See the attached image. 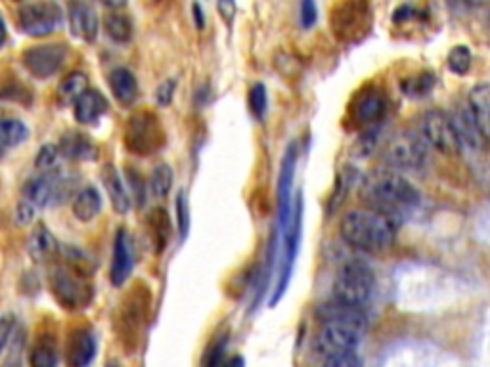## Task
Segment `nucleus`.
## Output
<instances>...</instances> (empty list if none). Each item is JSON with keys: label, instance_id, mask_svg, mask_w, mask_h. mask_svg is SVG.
<instances>
[{"label": "nucleus", "instance_id": "1", "mask_svg": "<svg viewBox=\"0 0 490 367\" xmlns=\"http://www.w3.org/2000/svg\"><path fill=\"white\" fill-rule=\"evenodd\" d=\"M368 211L387 216L402 214L419 203L418 189L402 174L391 169H379L366 176L359 192Z\"/></svg>", "mask_w": 490, "mask_h": 367}, {"label": "nucleus", "instance_id": "2", "mask_svg": "<svg viewBox=\"0 0 490 367\" xmlns=\"http://www.w3.org/2000/svg\"><path fill=\"white\" fill-rule=\"evenodd\" d=\"M339 234L352 249L379 254L393 247L394 238H397V226L384 214L359 209L349 211L343 216L339 222Z\"/></svg>", "mask_w": 490, "mask_h": 367}, {"label": "nucleus", "instance_id": "3", "mask_svg": "<svg viewBox=\"0 0 490 367\" xmlns=\"http://www.w3.org/2000/svg\"><path fill=\"white\" fill-rule=\"evenodd\" d=\"M376 293V274L370 264L364 261L345 263L339 268L334 281V301L357 310H364L372 303Z\"/></svg>", "mask_w": 490, "mask_h": 367}, {"label": "nucleus", "instance_id": "4", "mask_svg": "<svg viewBox=\"0 0 490 367\" xmlns=\"http://www.w3.org/2000/svg\"><path fill=\"white\" fill-rule=\"evenodd\" d=\"M48 288L56 303L72 312L87 308L94 298L90 279L60 263L54 264L48 271Z\"/></svg>", "mask_w": 490, "mask_h": 367}, {"label": "nucleus", "instance_id": "5", "mask_svg": "<svg viewBox=\"0 0 490 367\" xmlns=\"http://www.w3.org/2000/svg\"><path fill=\"white\" fill-rule=\"evenodd\" d=\"M125 146L134 155H154L165 146V130L159 117L149 112H134L125 125Z\"/></svg>", "mask_w": 490, "mask_h": 367}, {"label": "nucleus", "instance_id": "6", "mask_svg": "<svg viewBox=\"0 0 490 367\" xmlns=\"http://www.w3.org/2000/svg\"><path fill=\"white\" fill-rule=\"evenodd\" d=\"M427 146L418 132L402 130L393 134L384 146V159L391 171H418L427 161Z\"/></svg>", "mask_w": 490, "mask_h": 367}, {"label": "nucleus", "instance_id": "7", "mask_svg": "<svg viewBox=\"0 0 490 367\" xmlns=\"http://www.w3.org/2000/svg\"><path fill=\"white\" fill-rule=\"evenodd\" d=\"M418 136L427 146L443 155H458L461 149L452 127L451 113L443 110H431L421 115L418 125Z\"/></svg>", "mask_w": 490, "mask_h": 367}, {"label": "nucleus", "instance_id": "8", "mask_svg": "<svg viewBox=\"0 0 490 367\" xmlns=\"http://www.w3.org/2000/svg\"><path fill=\"white\" fill-rule=\"evenodd\" d=\"M332 31L343 45L359 43L372 27L370 6L364 3H339L332 12Z\"/></svg>", "mask_w": 490, "mask_h": 367}, {"label": "nucleus", "instance_id": "9", "mask_svg": "<svg viewBox=\"0 0 490 367\" xmlns=\"http://www.w3.org/2000/svg\"><path fill=\"white\" fill-rule=\"evenodd\" d=\"M366 329V325L347 321L322 323V329L315 338V350L324 358L343 354V352H355Z\"/></svg>", "mask_w": 490, "mask_h": 367}, {"label": "nucleus", "instance_id": "10", "mask_svg": "<svg viewBox=\"0 0 490 367\" xmlns=\"http://www.w3.org/2000/svg\"><path fill=\"white\" fill-rule=\"evenodd\" d=\"M18 27L27 37H48L63 25V10L56 3H23L18 6Z\"/></svg>", "mask_w": 490, "mask_h": 367}, {"label": "nucleus", "instance_id": "11", "mask_svg": "<svg viewBox=\"0 0 490 367\" xmlns=\"http://www.w3.org/2000/svg\"><path fill=\"white\" fill-rule=\"evenodd\" d=\"M67 56H70V48L63 43L37 45L23 50L21 63L35 79L45 80L62 71Z\"/></svg>", "mask_w": 490, "mask_h": 367}, {"label": "nucleus", "instance_id": "12", "mask_svg": "<svg viewBox=\"0 0 490 367\" xmlns=\"http://www.w3.org/2000/svg\"><path fill=\"white\" fill-rule=\"evenodd\" d=\"M60 180H62L60 169L52 171V172H37L23 184L21 199L31 203L37 211L50 207V205H56V194H58Z\"/></svg>", "mask_w": 490, "mask_h": 367}, {"label": "nucleus", "instance_id": "13", "mask_svg": "<svg viewBox=\"0 0 490 367\" xmlns=\"http://www.w3.org/2000/svg\"><path fill=\"white\" fill-rule=\"evenodd\" d=\"M452 127L456 132V138L460 144V149H471V152H485L488 146V138L485 132L479 129L477 121L473 119L468 102L460 104L456 110L451 113Z\"/></svg>", "mask_w": 490, "mask_h": 367}, {"label": "nucleus", "instance_id": "14", "mask_svg": "<svg viewBox=\"0 0 490 367\" xmlns=\"http://www.w3.org/2000/svg\"><path fill=\"white\" fill-rule=\"evenodd\" d=\"M134 270V247L132 238L125 228H119L114 239V254H112V268L110 279L114 288H122L127 279L132 276Z\"/></svg>", "mask_w": 490, "mask_h": 367}, {"label": "nucleus", "instance_id": "15", "mask_svg": "<svg viewBox=\"0 0 490 367\" xmlns=\"http://www.w3.org/2000/svg\"><path fill=\"white\" fill-rule=\"evenodd\" d=\"M67 21H70V29L75 38L83 40L87 45L97 43L100 33V20L90 4L72 3L67 6Z\"/></svg>", "mask_w": 490, "mask_h": 367}, {"label": "nucleus", "instance_id": "16", "mask_svg": "<svg viewBox=\"0 0 490 367\" xmlns=\"http://www.w3.org/2000/svg\"><path fill=\"white\" fill-rule=\"evenodd\" d=\"M63 358L67 367H89L97 358V338L90 329H73L67 337Z\"/></svg>", "mask_w": 490, "mask_h": 367}, {"label": "nucleus", "instance_id": "17", "mask_svg": "<svg viewBox=\"0 0 490 367\" xmlns=\"http://www.w3.org/2000/svg\"><path fill=\"white\" fill-rule=\"evenodd\" d=\"M295 165H297V147L291 144L282 161V172H280V188H278V203H280V234L285 229V226L291 221V188H293V176H295Z\"/></svg>", "mask_w": 490, "mask_h": 367}, {"label": "nucleus", "instance_id": "18", "mask_svg": "<svg viewBox=\"0 0 490 367\" xmlns=\"http://www.w3.org/2000/svg\"><path fill=\"white\" fill-rule=\"evenodd\" d=\"M385 112H387V98L385 94L377 88L359 92L355 104L351 105V117L352 121L359 122V125L377 122L385 115Z\"/></svg>", "mask_w": 490, "mask_h": 367}, {"label": "nucleus", "instance_id": "19", "mask_svg": "<svg viewBox=\"0 0 490 367\" xmlns=\"http://www.w3.org/2000/svg\"><path fill=\"white\" fill-rule=\"evenodd\" d=\"M148 306H149L148 289L132 288L125 301L121 303V325L125 328V331L136 333L140 329V325L144 323L148 314Z\"/></svg>", "mask_w": 490, "mask_h": 367}, {"label": "nucleus", "instance_id": "20", "mask_svg": "<svg viewBox=\"0 0 490 367\" xmlns=\"http://www.w3.org/2000/svg\"><path fill=\"white\" fill-rule=\"evenodd\" d=\"M27 253H30V256L38 264L56 263L60 254V243L54 238L48 226L38 224L31 232L30 241H27Z\"/></svg>", "mask_w": 490, "mask_h": 367}, {"label": "nucleus", "instance_id": "21", "mask_svg": "<svg viewBox=\"0 0 490 367\" xmlns=\"http://www.w3.org/2000/svg\"><path fill=\"white\" fill-rule=\"evenodd\" d=\"M107 112H110V102L97 88H89L73 105L75 121L80 125H97Z\"/></svg>", "mask_w": 490, "mask_h": 367}, {"label": "nucleus", "instance_id": "22", "mask_svg": "<svg viewBox=\"0 0 490 367\" xmlns=\"http://www.w3.org/2000/svg\"><path fill=\"white\" fill-rule=\"evenodd\" d=\"M60 155L70 161H94L98 157V147L87 134L70 130L62 136L58 144Z\"/></svg>", "mask_w": 490, "mask_h": 367}, {"label": "nucleus", "instance_id": "23", "mask_svg": "<svg viewBox=\"0 0 490 367\" xmlns=\"http://www.w3.org/2000/svg\"><path fill=\"white\" fill-rule=\"evenodd\" d=\"M27 136H30V129L21 119L0 112V159H4L12 149L20 147Z\"/></svg>", "mask_w": 490, "mask_h": 367}, {"label": "nucleus", "instance_id": "24", "mask_svg": "<svg viewBox=\"0 0 490 367\" xmlns=\"http://www.w3.org/2000/svg\"><path fill=\"white\" fill-rule=\"evenodd\" d=\"M102 184L107 192V197H110L112 207L117 214H127L131 211V196L125 188V180L122 176L117 172L114 165H106L102 171Z\"/></svg>", "mask_w": 490, "mask_h": 367}, {"label": "nucleus", "instance_id": "25", "mask_svg": "<svg viewBox=\"0 0 490 367\" xmlns=\"http://www.w3.org/2000/svg\"><path fill=\"white\" fill-rule=\"evenodd\" d=\"M107 83H110L112 94L121 105H132L139 98V83H136V77L127 67H115V70L107 77Z\"/></svg>", "mask_w": 490, "mask_h": 367}, {"label": "nucleus", "instance_id": "26", "mask_svg": "<svg viewBox=\"0 0 490 367\" xmlns=\"http://www.w3.org/2000/svg\"><path fill=\"white\" fill-rule=\"evenodd\" d=\"M468 107L479 129L490 138V83H479L469 90Z\"/></svg>", "mask_w": 490, "mask_h": 367}, {"label": "nucleus", "instance_id": "27", "mask_svg": "<svg viewBox=\"0 0 490 367\" xmlns=\"http://www.w3.org/2000/svg\"><path fill=\"white\" fill-rule=\"evenodd\" d=\"M317 318H318L320 323L347 321V323L366 325V328H368V316H366L364 310H357V308H351V306H345V304H339V303L334 301V298L317 308Z\"/></svg>", "mask_w": 490, "mask_h": 367}, {"label": "nucleus", "instance_id": "28", "mask_svg": "<svg viewBox=\"0 0 490 367\" xmlns=\"http://www.w3.org/2000/svg\"><path fill=\"white\" fill-rule=\"evenodd\" d=\"M73 216L79 222H92L102 211V196L94 186L80 188L73 197Z\"/></svg>", "mask_w": 490, "mask_h": 367}, {"label": "nucleus", "instance_id": "29", "mask_svg": "<svg viewBox=\"0 0 490 367\" xmlns=\"http://www.w3.org/2000/svg\"><path fill=\"white\" fill-rule=\"evenodd\" d=\"M104 29L114 43L127 45L134 35V23L127 12L122 10H107L104 18Z\"/></svg>", "mask_w": 490, "mask_h": 367}, {"label": "nucleus", "instance_id": "30", "mask_svg": "<svg viewBox=\"0 0 490 367\" xmlns=\"http://www.w3.org/2000/svg\"><path fill=\"white\" fill-rule=\"evenodd\" d=\"M58 343L50 333L40 335L31 346L30 365L31 367H58Z\"/></svg>", "mask_w": 490, "mask_h": 367}, {"label": "nucleus", "instance_id": "31", "mask_svg": "<svg viewBox=\"0 0 490 367\" xmlns=\"http://www.w3.org/2000/svg\"><path fill=\"white\" fill-rule=\"evenodd\" d=\"M87 90H89V77L83 71H75L72 75H67L60 83L56 92L58 105L62 107L75 105L77 100L83 96Z\"/></svg>", "mask_w": 490, "mask_h": 367}, {"label": "nucleus", "instance_id": "32", "mask_svg": "<svg viewBox=\"0 0 490 367\" xmlns=\"http://www.w3.org/2000/svg\"><path fill=\"white\" fill-rule=\"evenodd\" d=\"M148 224H149V229H152V239H154V245H156V253H163L167 247L169 243V238H171V221H169V214L165 209H154L152 213H149V219H148Z\"/></svg>", "mask_w": 490, "mask_h": 367}, {"label": "nucleus", "instance_id": "33", "mask_svg": "<svg viewBox=\"0 0 490 367\" xmlns=\"http://www.w3.org/2000/svg\"><path fill=\"white\" fill-rule=\"evenodd\" d=\"M173 182H174V174H173L171 165H167V163H161V165H157L154 169L152 176H149L148 189L156 199H165L171 194Z\"/></svg>", "mask_w": 490, "mask_h": 367}, {"label": "nucleus", "instance_id": "34", "mask_svg": "<svg viewBox=\"0 0 490 367\" xmlns=\"http://www.w3.org/2000/svg\"><path fill=\"white\" fill-rule=\"evenodd\" d=\"M435 83H437V79H435L433 73H421V75H414V77H408L406 80H402L401 88L406 96L421 98L433 90Z\"/></svg>", "mask_w": 490, "mask_h": 367}, {"label": "nucleus", "instance_id": "35", "mask_svg": "<svg viewBox=\"0 0 490 367\" xmlns=\"http://www.w3.org/2000/svg\"><path fill=\"white\" fill-rule=\"evenodd\" d=\"M226 335H216L201 356V367H223L226 354Z\"/></svg>", "mask_w": 490, "mask_h": 367}, {"label": "nucleus", "instance_id": "36", "mask_svg": "<svg viewBox=\"0 0 490 367\" xmlns=\"http://www.w3.org/2000/svg\"><path fill=\"white\" fill-rule=\"evenodd\" d=\"M471 62H473V54L466 45H458L451 52H448V70L456 75H466L471 70Z\"/></svg>", "mask_w": 490, "mask_h": 367}, {"label": "nucleus", "instance_id": "37", "mask_svg": "<svg viewBox=\"0 0 490 367\" xmlns=\"http://www.w3.org/2000/svg\"><path fill=\"white\" fill-rule=\"evenodd\" d=\"M60 149L56 144H45L35 157V169L38 172H52L60 169Z\"/></svg>", "mask_w": 490, "mask_h": 367}, {"label": "nucleus", "instance_id": "38", "mask_svg": "<svg viewBox=\"0 0 490 367\" xmlns=\"http://www.w3.org/2000/svg\"><path fill=\"white\" fill-rule=\"evenodd\" d=\"M122 180H125L131 188V203L134 201L136 207L142 209L146 205V192H148V186L142 179V174L136 172L132 167H129L125 171V179Z\"/></svg>", "mask_w": 490, "mask_h": 367}, {"label": "nucleus", "instance_id": "39", "mask_svg": "<svg viewBox=\"0 0 490 367\" xmlns=\"http://www.w3.org/2000/svg\"><path fill=\"white\" fill-rule=\"evenodd\" d=\"M266 105H268V96H266V88L265 85L257 83L249 90V107L251 113L258 119H263L266 113Z\"/></svg>", "mask_w": 490, "mask_h": 367}, {"label": "nucleus", "instance_id": "40", "mask_svg": "<svg viewBox=\"0 0 490 367\" xmlns=\"http://www.w3.org/2000/svg\"><path fill=\"white\" fill-rule=\"evenodd\" d=\"M176 222H179V234L184 239L190 229V207L186 192H179V196H176Z\"/></svg>", "mask_w": 490, "mask_h": 367}, {"label": "nucleus", "instance_id": "41", "mask_svg": "<svg viewBox=\"0 0 490 367\" xmlns=\"http://www.w3.org/2000/svg\"><path fill=\"white\" fill-rule=\"evenodd\" d=\"M322 367H364V365L355 352H343V354L324 358Z\"/></svg>", "mask_w": 490, "mask_h": 367}, {"label": "nucleus", "instance_id": "42", "mask_svg": "<svg viewBox=\"0 0 490 367\" xmlns=\"http://www.w3.org/2000/svg\"><path fill=\"white\" fill-rule=\"evenodd\" d=\"M13 331H16V318H13L12 314L0 316V356L4 354Z\"/></svg>", "mask_w": 490, "mask_h": 367}, {"label": "nucleus", "instance_id": "43", "mask_svg": "<svg viewBox=\"0 0 490 367\" xmlns=\"http://www.w3.org/2000/svg\"><path fill=\"white\" fill-rule=\"evenodd\" d=\"M37 213H38V211L31 205V203H27V201L20 199L18 207H16V214H13V221H16L18 226L25 228V226H30V224L35 221Z\"/></svg>", "mask_w": 490, "mask_h": 367}, {"label": "nucleus", "instance_id": "44", "mask_svg": "<svg viewBox=\"0 0 490 367\" xmlns=\"http://www.w3.org/2000/svg\"><path fill=\"white\" fill-rule=\"evenodd\" d=\"M174 90H176V80L174 79H167L163 80V83L157 87L156 90V102L159 107H165L173 102V96H174Z\"/></svg>", "mask_w": 490, "mask_h": 367}, {"label": "nucleus", "instance_id": "45", "mask_svg": "<svg viewBox=\"0 0 490 367\" xmlns=\"http://www.w3.org/2000/svg\"><path fill=\"white\" fill-rule=\"evenodd\" d=\"M301 23H303V27H312L317 23V4L315 3L301 4Z\"/></svg>", "mask_w": 490, "mask_h": 367}, {"label": "nucleus", "instance_id": "46", "mask_svg": "<svg viewBox=\"0 0 490 367\" xmlns=\"http://www.w3.org/2000/svg\"><path fill=\"white\" fill-rule=\"evenodd\" d=\"M216 10H219L221 16L230 23L234 18V13H236V4L234 3H219V4H216Z\"/></svg>", "mask_w": 490, "mask_h": 367}, {"label": "nucleus", "instance_id": "47", "mask_svg": "<svg viewBox=\"0 0 490 367\" xmlns=\"http://www.w3.org/2000/svg\"><path fill=\"white\" fill-rule=\"evenodd\" d=\"M412 13H414V8H412V6H406V4H402V6H399L397 10H394V16H393V20H394V21H404V20H410Z\"/></svg>", "mask_w": 490, "mask_h": 367}, {"label": "nucleus", "instance_id": "48", "mask_svg": "<svg viewBox=\"0 0 490 367\" xmlns=\"http://www.w3.org/2000/svg\"><path fill=\"white\" fill-rule=\"evenodd\" d=\"M6 40H8V27H6V21L3 18V13H0V50L4 48Z\"/></svg>", "mask_w": 490, "mask_h": 367}, {"label": "nucleus", "instance_id": "49", "mask_svg": "<svg viewBox=\"0 0 490 367\" xmlns=\"http://www.w3.org/2000/svg\"><path fill=\"white\" fill-rule=\"evenodd\" d=\"M192 10H194V20H196L198 29H203V25H206V18H203V10H201V6H199V4H194Z\"/></svg>", "mask_w": 490, "mask_h": 367}, {"label": "nucleus", "instance_id": "50", "mask_svg": "<svg viewBox=\"0 0 490 367\" xmlns=\"http://www.w3.org/2000/svg\"><path fill=\"white\" fill-rule=\"evenodd\" d=\"M223 367H245V362L241 356H232L224 362Z\"/></svg>", "mask_w": 490, "mask_h": 367}]
</instances>
